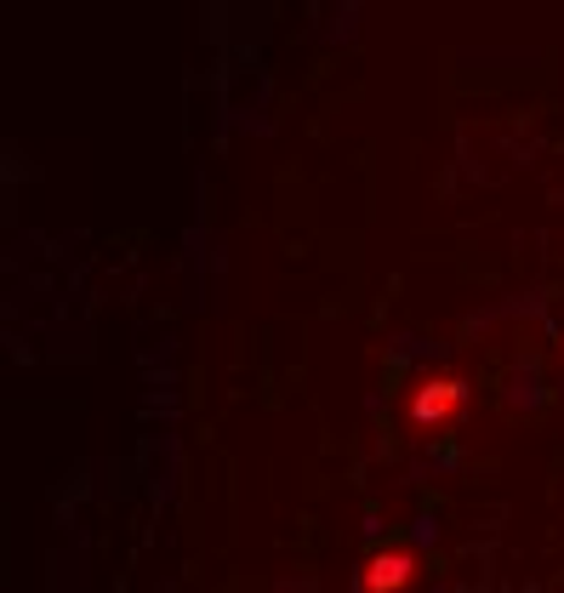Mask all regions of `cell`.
I'll return each mask as SVG.
<instances>
[{
	"instance_id": "1",
	"label": "cell",
	"mask_w": 564,
	"mask_h": 593,
	"mask_svg": "<svg viewBox=\"0 0 564 593\" xmlns=\"http://www.w3.org/2000/svg\"><path fill=\"white\" fill-rule=\"evenodd\" d=\"M462 382L456 377H434V382H422V393H416V422L427 428V422H451L456 411H462Z\"/></svg>"
},
{
	"instance_id": "2",
	"label": "cell",
	"mask_w": 564,
	"mask_h": 593,
	"mask_svg": "<svg viewBox=\"0 0 564 593\" xmlns=\"http://www.w3.org/2000/svg\"><path fill=\"white\" fill-rule=\"evenodd\" d=\"M405 582H411V559L405 553H377L371 571H365V587H371V593H393Z\"/></svg>"
}]
</instances>
